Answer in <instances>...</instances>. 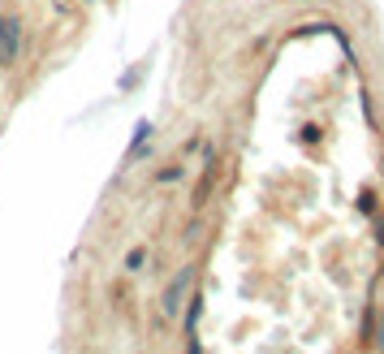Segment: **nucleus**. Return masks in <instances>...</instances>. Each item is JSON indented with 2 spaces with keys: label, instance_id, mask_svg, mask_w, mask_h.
<instances>
[{
  "label": "nucleus",
  "instance_id": "f257e3e1",
  "mask_svg": "<svg viewBox=\"0 0 384 354\" xmlns=\"http://www.w3.org/2000/svg\"><path fill=\"white\" fill-rule=\"evenodd\" d=\"M0 52H5V56L13 52V26L9 22H0Z\"/></svg>",
  "mask_w": 384,
  "mask_h": 354
}]
</instances>
